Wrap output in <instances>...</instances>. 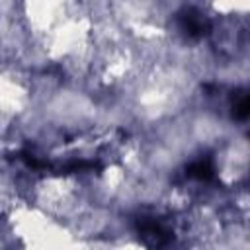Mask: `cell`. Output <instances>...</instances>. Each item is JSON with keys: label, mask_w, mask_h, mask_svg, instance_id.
<instances>
[{"label": "cell", "mask_w": 250, "mask_h": 250, "mask_svg": "<svg viewBox=\"0 0 250 250\" xmlns=\"http://www.w3.org/2000/svg\"><path fill=\"white\" fill-rule=\"evenodd\" d=\"M180 25H182V31L188 35V37H201L207 29V21L203 18L201 12H195V10H188L182 20H180Z\"/></svg>", "instance_id": "1"}, {"label": "cell", "mask_w": 250, "mask_h": 250, "mask_svg": "<svg viewBox=\"0 0 250 250\" xmlns=\"http://www.w3.org/2000/svg\"><path fill=\"white\" fill-rule=\"evenodd\" d=\"M230 113L238 121H244L250 117V90H244V92H238L232 96Z\"/></svg>", "instance_id": "2"}]
</instances>
